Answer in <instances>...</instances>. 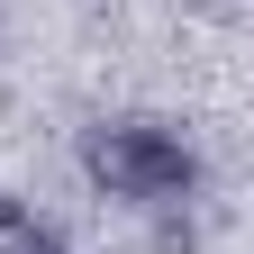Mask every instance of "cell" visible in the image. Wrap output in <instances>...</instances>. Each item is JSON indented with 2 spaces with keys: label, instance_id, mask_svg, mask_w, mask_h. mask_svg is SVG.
Returning a JSON list of instances; mask_svg holds the SVG:
<instances>
[{
  "label": "cell",
  "instance_id": "1",
  "mask_svg": "<svg viewBox=\"0 0 254 254\" xmlns=\"http://www.w3.org/2000/svg\"><path fill=\"white\" fill-rule=\"evenodd\" d=\"M82 173L100 182L118 209L164 218V236H173V218H190V209H200V190H209L200 145H190L173 118H145V109L91 118V127H82Z\"/></svg>",
  "mask_w": 254,
  "mask_h": 254
}]
</instances>
